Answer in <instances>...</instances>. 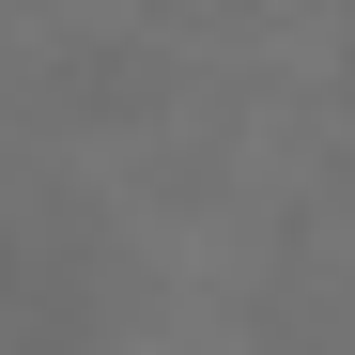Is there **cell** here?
I'll list each match as a JSON object with an SVG mask.
<instances>
[{
    "mask_svg": "<svg viewBox=\"0 0 355 355\" xmlns=\"http://www.w3.org/2000/svg\"><path fill=\"white\" fill-rule=\"evenodd\" d=\"M16 293H31V232L0 216V309H16Z\"/></svg>",
    "mask_w": 355,
    "mask_h": 355,
    "instance_id": "cell-1",
    "label": "cell"
}]
</instances>
